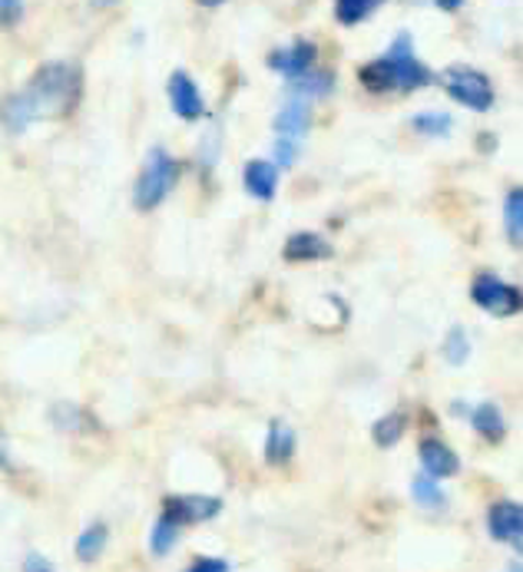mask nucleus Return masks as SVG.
<instances>
[{
  "label": "nucleus",
  "mask_w": 523,
  "mask_h": 572,
  "mask_svg": "<svg viewBox=\"0 0 523 572\" xmlns=\"http://www.w3.org/2000/svg\"><path fill=\"white\" fill-rule=\"evenodd\" d=\"M83 93V73L70 60L44 64L18 93L0 103V123L8 133H27L34 123L60 119L77 110Z\"/></svg>",
  "instance_id": "nucleus-1"
},
{
  "label": "nucleus",
  "mask_w": 523,
  "mask_h": 572,
  "mask_svg": "<svg viewBox=\"0 0 523 572\" xmlns=\"http://www.w3.org/2000/svg\"><path fill=\"white\" fill-rule=\"evenodd\" d=\"M359 80L368 93L382 96V93H414L434 83V70H428L418 57H414V37L408 31H401L388 54L365 64L359 70Z\"/></svg>",
  "instance_id": "nucleus-2"
},
{
  "label": "nucleus",
  "mask_w": 523,
  "mask_h": 572,
  "mask_svg": "<svg viewBox=\"0 0 523 572\" xmlns=\"http://www.w3.org/2000/svg\"><path fill=\"white\" fill-rule=\"evenodd\" d=\"M180 182V162L172 159L162 146H152L146 162H143V172L133 185V206L139 213H152L162 206V199L172 193V185Z\"/></svg>",
  "instance_id": "nucleus-3"
},
{
  "label": "nucleus",
  "mask_w": 523,
  "mask_h": 572,
  "mask_svg": "<svg viewBox=\"0 0 523 572\" xmlns=\"http://www.w3.org/2000/svg\"><path fill=\"white\" fill-rule=\"evenodd\" d=\"M275 169H288L295 165L302 142L311 129V103L302 96H285L282 110L275 113Z\"/></svg>",
  "instance_id": "nucleus-4"
},
{
  "label": "nucleus",
  "mask_w": 523,
  "mask_h": 572,
  "mask_svg": "<svg viewBox=\"0 0 523 572\" xmlns=\"http://www.w3.org/2000/svg\"><path fill=\"white\" fill-rule=\"evenodd\" d=\"M441 83L454 103H461L474 113H487L493 106V83L487 73H480L474 67H447L441 73Z\"/></svg>",
  "instance_id": "nucleus-5"
},
{
  "label": "nucleus",
  "mask_w": 523,
  "mask_h": 572,
  "mask_svg": "<svg viewBox=\"0 0 523 572\" xmlns=\"http://www.w3.org/2000/svg\"><path fill=\"white\" fill-rule=\"evenodd\" d=\"M470 301L480 311L493 314V318H513V314H520V288L510 285V282H503V278H497L493 272H484V275L474 278Z\"/></svg>",
  "instance_id": "nucleus-6"
},
{
  "label": "nucleus",
  "mask_w": 523,
  "mask_h": 572,
  "mask_svg": "<svg viewBox=\"0 0 523 572\" xmlns=\"http://www.w3.org/2000/svg\"><path fill=\"white\" fill-rule=\"evenodd\" d=\"M219 513H223V500L206 496V493H186V496H166L162 500V516L172 519L180 529L196 526V523H209Z\"/></svg>",
  "instance_id": "nucleus-7"
},
{
  "label": "nucleus",
  "mask_w": 523,
  "mask_h": 572,
  "mask_svg": "<svg viewBox=\"0 0 523 572\" xmlns=\"http://www.w3.org/2000/svg\"><path fill=\"white\" fill-rule=\"evenodd\" d=\"M166 93H169V106L180 119L186 123H196L206 116V100H203V90L196 87V80L186 73V70H177L166 83Z\"/></svg>",
  "instance_id": "nucleus-8"
},
{
  "label": "nucleus",
  "mask_w": 523,
  "mask_h": 572,
  "mask_svg": "<svg viewBox=\"0 0 523 572\" xmlns=\"http://www.w3.org/2000/svg\"><path fill=\"white\" fill-rule=\"evenodd\" d=\"M487 533L497 542H510L513 549H520V539H523V506L516 500H497L487 510Z\"/></svg>",
  "instance_id": "nucleus-9"
},
{
  "label": "nucleus",
  "mask_w": 523,
  "mask_h": 572,
  "mask_svg": "<svg viewBox=\"0 0 523 572\" xmlns=\"http://www.w3.org/2000/svg\"><path fill=\"white\" fill-rule=\"evenodd\" d=\"M318 60V47L311 41H295L292 47H278L269 54V70H275L285 80H298L302 73L315 70Z\"/></svg>",
  "instance_id": "nucleus-10"
},
{
  "label": "nucleus",
  "mask_w": 523,
  "mask_h": 572,
  "mask_svg": "<svg viewBox=\"0 0 523 572\" xmlns=\"http://www.w3.org/2000/svg\"><path fill=\"white\" fill-rule=\"evenodd\" d=\"M418 457H421V473H428L431 480H451L461 473V457L444 441H434V437L421 441Z\"/></svg>",
  "instance_id": "nucleus-11"
},
{
  "label": "nucleus",
  "mask_w": 523,
  "mask_h": 572,
  "mask_svg": "<svg viewBox=\"0 0 523 572\" xmlns=\"http://www.w3.org/2000/svg\"><path fill=\"white\" fill-rule=\"evenodd\" d=\"M242 185L255 203H272L278 193V169L269 159H252L242 169Z\"/></svg>",
  "instance_id": "nucleus-12"
},
{
  "label": "nucleus",
  "mask_w": 523,
  "mask_h": 572,
  "mask_svg": "<svg viewBox=\"0 0 523 572\" xmlns=\"http://www.w3.org/2000/svg\"><path fill=\"white\" fill-rule=\"evenodd\" d=\"M282 259L298 265V262H321V259H331V245L318 236V232H292L285 249H282Z\"/></svg>",
  "instance_id": "nucleus-13"
},
{
  "label": "nucleus",
  "mask_w": 523,
  "mask_h": 572,
  "mask_svg": "<svg viewBox=\"0 0 523 572\" xmlns=\"http://www.w3.org/2000/svg\"><path fill=\"white\" fill-rule=\"evenodd\" d=\"M295 447H298L295 431H292L285 421H272V424H269V434H265V464H272V467L292 464Z\"/></svg>",
  "instance_id": "nucleus-14"
},
{
  "label": "nucleus",
  "mask_w": 523,
  "mask_h": 572,
  "mask_svg": "<svg viewBox=\"0 0 523 572\" xmlns=\"http://www.w3.org/2000/svg\"><path fill=\"white\" fill-rule=\"evenodd\" d=\"M470 424L474 431L487 441V444H500L507 437V421L503 411L493 401H480L477 408H470Z\"/></svg>",
  "instance_id": "nucleus-15"
},
{
  "label": "nucleus",
  "mask_w": 523,
  "mask_h": 572,
  "mask_svg": "<svg viewBox=\"0 0 523 572\" xmlns=\"http://www.w3.org/2000/svg\"><path fill=\"white\" fill-rule=\"evenodd\" d=\"M334 90V73L331 70H308L298 80H288V96H302V100H321Z\"/></svg>",
  "instance_id": "nucleus-16"
},
{
  "label": "nucleus",
  "mask_w": 523,
  "mask_h": 572,
  "mask_svg": "<svg viewBox=\"0 0 523 572\" xmlns=\"http://www.w3.org/2000/svg\"><path fill=\"white\" fill-rule=\"evenodd\" d=\"M106 542H110V526L106 523H90L80 536H77V559L80 562H96L103 552H106Z\"/></svg>",
  "instance_id": "nucleus-17"
},
{
  "label": "nucleus",
  "mask_w": 523,
  "mask_h": 572,
  "mask_svg": "<svg viewBox=\"0 0 523 572\" xmlns=\"http://www.w3.org/2000/svg\"><path fill=\"white\" fill-rule=\"evenodd\" d=\"M385 0H334V21L341 27H359L365 24Z\"/></svg>",
  "instance_id": "nucleus-18"
},
{
  "label": "nucleus",
  "mask_w": 523,
  "mask_h": 572,
  "mask_svg": "<svg viewBox=\"0 0 523 572\" xmlns=\"http://www.w3.org/2000/svg\"><path fill=\"white\" fill-rule=\"evenodd\" d=\"M50 421H54V427H57V431H70V434H87V431L93 427V417H90L83 408L70 404V401L54 404Z\"/></svg>",
  "instance_id": "nucleus-19"
},
{
  "label": "nucleus",
  "mask_w": 523,
  "mask_h": 572,
  "mask_svg": "<svg viewBox=\"0 0 523 572\" xmlns=\"http://www.w3.org/2000/svg\"><path fill=\"white\" fill-rule=\"evenodd\" d=\"M408 434V414L395 411V414H385L375 427H372V437L382 450H391L401 444V437Z\"/></svg>",
  "instance_id": "nucleus-20"
},
{
  "label": "nucleus",
  "mask_w": 523,
  "mask_h": 572,
  "mask_svg": "<svg viewBox=\"0 0 523 572\" xmlns=\"http://www.w3.org/2000/svg\"><path fill=\"white\" fill-rule=\"evenodd\" d=\"M411 496H414V503L418 506H424V510H447V493L441 490V480H431L428 473H418L414 480H411Z\"/></svg>",
  "instance_id": "nucleus-21"
},
{
  "label": "nucleus",
  "mask_w": 523,
  "mask_h": 572,
  "mask_svg": "<svg viewBox=\"0 0 523 572\" xmlns=\"http://www.w3.org/2000/svg\"><path fill=\"white\" fill-rule=\"evenodd\" d=\"M503 229H507V239L513 249H520V236H523V188L513 185L507 193V203H503Z\"/></svg>",
  "instance_id": "nucleus-22"
},
{
  "label": "nucleus",
  "mask_w": 523,
  "mask_h": 572,
  "mask_svg": "<svg viewBox=\"0 0 523 572\" xmlns=\"http://www.w3.org/2000/svg\"><path fill=\"white\" fill-rule=\"evenodd\" d=\"M411 129H414V133H421V136H434V139H444V136H451V129H454V119H451L447 113H441V110H428V113H418V116H411Z\"/></svg>",
  "instance_id": "nucleus-23"
},
{
  "label": "nucleus",
  "mask_w": 523,
  "mask_h": 572,
  "mask_svg": "<svg viewBox=\"0 0 523 572\" xmlns=\"http://www.w3.org/2000/svg\"><path fill=\"white\" fill-rule=\"evenodd\" d=\"M180 526L172 523V519H166L162 513H159V519H156V526H152V533H149V549H152V556H166L172 546L180 542Z\"/></svg>",
  "instance_id": "nucleus-24"
},
{
  "label": "nucleus",
  "mask_w": 523,
  "mask_h": 572,
  "mask_svg": "<svg viewBox=\"0 0 523 572\" xmlns=\"http://www.w3.org/2000/svg\"><path fill=\"white\" fill-rule=\"evenodd\" d=\"M441 354H444V361L454 364V367H461V364L470 357V338H467V331H464L461 324H454V328L447 331V338H444V344H441Z\"/></svg>",
  "instance_id": "nucleus-25"
},
{
  "label": "nucleus",
  "mask_w": 523,
  "mask_h": 572,
  "mask_svg": "<svg viewBox=\"0 0 523 572\" xmlns=\"http://www.w3.org/2000/svg\"><path fill=\"white\" fill-rule=\"evenodd\" d=\"M24 21V0H0V27H18Z\"/></svg>",
  "instance_id": "nucleus-26"
},
{
  "label": "nucleus",
  "mask_w": 523,
  "mask_h": 572,
  "mask_svg": "<svg viewBox=\"0 0 523 572\" xmlns=\"http://www.w3.org/2000/svg\"><path fill=\"white\" fill-rule=\"evenodd\" d=\"M232 565L226 562V559H216V556H200V559H193L183 572H229Z\"/></svg>",
  "instance_id": "nucleus-27"
},
{
  "label": "nucleus",
  "mask_w": 523,
  "mask_h": 572,
  "mask_svg": "<svg viewBox=\"0 0 523 572\" xmlns=\"http://www.w3.org/2000/svg\"><path fill=\"white\" fill-rule=\"evenodd\" d=\"M24 572H54V569L47 565V559H44V556L31 552V556H27V562H24Z\"/></svg>",
  "instance_id": "nucleus-28"
},
{
  "label": "nucleus",
  "mask_w": 523,
  "mask_h": 572,
  "mask_svg": "<svg viewBox=\"0 0 523 572\" xmlns=\"http://www.w3.org/2000/svg\"><path fill=\"white\" fill-rule=\"evenodd\" d=\"M0 470H11V447L4 437H0Z\"/></svg>",
  "instance_id": "nucleus-29"
},
{
  "label": "nucleus",
  "mask_w": 523,
  "mask_h": 572,
  "mask_svg": "<svg viewBox=\"0 0 523 572\" xmlns=\"http://www.w3.org/2000/svg\"><path fill=\"white\" fill-rule=\"evenodd\" d=\"M434 4H437L441 11L454 14V11H461V8H464V0H434Z\"/></svg>",
  "instance_id": "nucleus-30"
},
{
  "label": "nucleus",
  "mask_w": 523,
  "mask_h": 572,
  "mask_svg": "<svg viewBox=\"0 0 523 572\" xmlns=\"http://www.w3.org/2000/svg\"><path fill=\"white\" fill-rule=\"evenodd\" d=\"M90 4H93L96 11H106V8H113V4H116V0H90Z\"/></svg>",
  "instance_id": "nucleus-31"
},
{
  "label": "nucleus",
  "mask_w": 523,
  "mask_h": 572,
  "mask_svg": "<svg viewBox=\"0 0 523 572\" xmlns=\"http://www.w3.org/2000/svg\"><path fill=\"white\" fill-rule=\"evenodd\" d=\"M196 4H203V8H223L226 0H196Z\"/></svg>",
  "instance_id": "nucleus-32"
},
{
  "label": "nucleus",
  "mask_w": 523,
  "mask_h": 572,
  "mask_svg": "<svg viewBox=\"0 0 523 572\" xmlns=\"http://www.w3.org/2000/svg\"><path fill=\"white\" fill-rule=\"evenodd\" d=\"M507 572H520V565H513V569H507Z\"/></svg>",
  "instance_id": "nucleus-33"
}]
</instances>
